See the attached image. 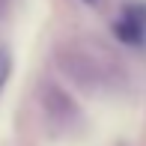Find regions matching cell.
<instances>
[{
  "label": "cell",
  "mask_w": 146,
  "mask_h": 146,
  "mask_svg": "<svg viewBox=\"0 0 146 146\" xmlns=\"http://www.w3.org/2000/svg\"><path fill=\"white\" fill-rule=\"evenodd\" d=\"M9 72H12V57H9V51H0V92L9 81Z\"/></svg>",
  "instance_id": "7a4b0ae2"
},
{
  "label": "cell",
  "mask_w": 146,
  "mask_h": 146,
  "mask_svg": "<svg viewBox=\"0 0 146 146\" xmlns=\"http://www.w3.org/2000/svg\"><path fill=\"white\" fill-rule=\"evenodd\" d=\"M84 3H98V0H84Z\"/></svg>",
  "instance_id": "3957f363"
},
{
  "label": "cell",
  "mask_w": 146,
  "mask_h": 146,
  "mask_svg": "<svg viewBox=\"0 0 146 146\" xmlns=\"http://www.w3.org/2000/svg\"><path fill=\"white\" fill-rule=\"evenodd\" d=\"M116 36L122 39V42H131V45H140L146 39V6L134 3L125 9V15L116 21Z\"/></svg>",
  "instance_id": "6da1fadb"
}]
</instances>
